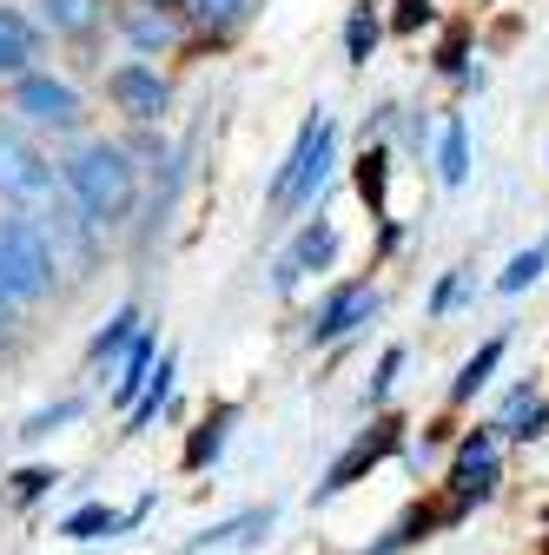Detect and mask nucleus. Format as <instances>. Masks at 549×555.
I'll use <instances>...</instances> for the list:
<instances>
[{
    "label": "nucleus",
    "instance_id": "nucleus-6",
    "mask_svg": "<svg viewBox=\"0 0 549 555\" xmlns=\"http://www.w3.org/2000/svg\"><path fill=\"white\" fill-rule=\"evenodd\" d=\"M490 490H497V443H490V430H476V437H463V450H457L450 496H457V509H463V503H484Z\"/></svg>",
    "mask_w": 549,
    "mask_h": 555
},
{
    "label": "nucleus",
    "instance_id": "nucleus-19",
    "mask_svg": "<svg viewBox=\"0 0 549 555\" xmlns=\"http://www.w3.org/2000/svg\"><path fill=\"white\" fill-rule=\"evenodd\" d=\"M265 522H271V509H245V516H232V522H219V529L192 535V542H186V555H199V548H219V542H245V529H265Z\"/></svg>",
    "mask_w": 549,
    "mask_h": 555
},
{
    "label": "nucleus",
    "instance_id": "nucleus-23",
    "mask_svg": "<svg viewBox=\"0 0 549 555\" xmlns=\"http://www.w3.org/2000/svg\"><path fill=\"white\" fill-rule=\"evenodd\" d=\"M345 47H352V60H371V47H378V14H371V8H358V14H352Z\"/></svg>",
    "mask_w": 549,
    "mask_h": 555
},
{
    "label": "nucleus",
    "instance_id": "nucleus-24",
    "mask_svg": "<svg viewBox=\"0 0 549 555\" xmlns=\"http://www.w3.org/2000/svg\"><path fill=\"white\" fill-rule=\"evenodd\" d=\"M74 416H80V403H53V410L27 416V430H21V437H53V424H74Z\"/></svg>",
    "mask_w": 549,
    "mask_h": 555
},
{
    "label": "nucleus",
    "instance_id": "nucleus-12",
    "mask_svg": "<svg viewBox=\"0 0 549 555\" xmlns=\"http://www.w3.org/2000/svg\"><path fill=\"white\" fill-rule=\"evenodd\" d=\"M146 377H153V331L132 337L126 371H119V384H113V403H126V410H132V397H140V384H146Z\"/></svg>",
    "mask_w": 549,
    "mask_h": 555
},
{
    "label": "nucleus",
    "instance_id": "nucleus-28",
    "mask_svg": "<svg viewBox=\"0 0 549 555\" xmlns=\"http://www.w3.org/2000/svg\"><path fill=\"white\" fill-rule=\"evenodd\" d=\"M132 40H140V47H166V27L159 21H132Z\"/></svg>",
    "mask_w": 549,
    "mask_h": 555
},
{
    "label": "nucleus",
    "instance_id": "nucleus-3",
    "mask_svg": "<svg viewBox=\"0 0 549 555\" xmlns=\"http://www.w3.org/2000/svg\"><path fill=\"white\" fill-rule=\"evenodd\" d=\"M331 146H337V132H331V119H311V126L298 132V146L285 153V166L271 172L265 198L279 205V212H298V205H311V198L324 192V179H331Z\"/></svg>",
    "mask_w": 549,
    "mask_h": 555
},
{
    "label": "nucleus",
    "instance_id": "nucleus-27",
    "mask_svg": "<svg viewBox=\"0 0 549 555\" xmlns=\"http://www.w3.org/2000/svg\"><path fill=\"white\" fill-rule=\"evenodd\" d=\"M239 8H245V0H192L199 21H239Z\"/></svg>",
    "mask_w": 549,
    "mask_h": 555
},
{
    "label": "nucleus",
    "instance_id": "nucleus-32",
    "mask_svg": "<svg viewBox=\"0 0 549 555\" xmlns=\"http://www.w3.org/2000/svg\"><path fill=\"white\" fill-rule=\"evenodd\" d=\"M146 8H173V0H146Z\"/></svg>",
    "mask_w": 549,
    "mask_h": 555
},
{
    "label": "nucleus",
    "instance_id": "nucleus-4",
    "mask_svg": "<svg viewBox=\"0 0 549 555\" xmlns=\"http://www.w3.org/2000/svg\"><path fill=\"white\" fill-rule=\"evenodd\" d=\"M0 198H53V166L14 126H0Z\"/></svg>",
    "mask_w": 549,
    "mask_h": 555
},
{
    "label": "nucleus",
    "instance_id": "nucleus-18",
    "mask_svg": "<svg viewBox=\"0 0 549 555\" xmlns=\"http://www.w3.org/2000/svg\"><path fill=\"white\" fill-rule=\"evenodd\" d=\"M132 337H140V311L126 305V311H113V324L93 337V351H87V358H93V364H106L113 351H132Z\"/></svg>",
    "mask_w": 549,
    "mask_h": 555
},
{
    "label": "nucleus",
    "instance_id": "nucleus-7",
    "mask_svg": "<svg viewBox=\"0 0 549 555\" xmlns=\"http://www.w3.org/2000/svg\"><path fill=\"white\" fill-rule=\"evenodd\" d=\"M106 93L119 100V113H126V119H159V113H166V100H173V93H166V80L153 74V66H140V60L119 66V74L106 80Z\"/></svg>",
    "mask_w": 549,
    "mask_h": 555
},
{
    "label": "nucleus",
    "instance_id": "nucleus-16",
    "mask_svg": "<svg viewBox=\"0 0 549 555\" xmlns=\"http://www.w3.org/2000/svg\"><path fill=\"white\" fill-rule=\"evenodd\" d=\"M166 397H173V358H159V371L146 377V397L126 410V437H132V430H146L153 416H159V403H166Z\"/></svg>",
    "mask_w": 549,
    "mask_h": 555
},
{
    "label": "nucleus",
    "instance_id": "nucleus-10",
    "mask_svg": "<svg viewBox=\"0 0 549 555\" xmlns=\"http://www.w3.org/2000/svg\"><path fill=\"white\" fill-rule=\"evenodd\" d=\"M331 258H337V232H331V225L318 219V225H305V232L292 238V251L279 258V285H298L305 271H324Z\"/></svg>",
    "mask_w": 549,
    "mask_h": 555
},
{
    "label": "nucleus",
    "instance_id": "nucleus-5",
    "mask_svg": "<svg viewBox=\"0 0 549 555\" xmlns=\"http://www.w3.org/2000/svg\"><path fill=\"white\" fill-rule=\"evenodd\" d=\"M397 430H404V424H391V416H384V424H371V430H365V437H358L345 456L331 463V476L318 482V496H345V490H352V482H358L365 469H378V463L397 450Z\"/></svg>",
    "mask_w": 549,
    "mask_h": 555
},
{
    "label": "nucleus",
    "instance_id": "nucleus-14",
    "mask_svg": "<svg viewBox=\"0 0 549 555\" xmlns=\"http://www.w3.org/2000/svg\"><path fill=\"white\" fill-rule=\"evenodd\" d=\"M437 172H444V185L470 179V132H463V119H450L444 139H437Z\"/></svg>",
    "mask_w": 549,
    "mask_h": 555
},
{
    "label": "nucleus",
    "instance_id": "nucleus-21",
    "mask_svg": "<svg viewBox=\"0 0 549 555\" xmlns=\"http://www.w3.org/2000/svg\"><path fill=\"white\" fill-rule=\"evenodd\" d=\"M384 166H391V153H384V146H371V153L358 159V192H365L371 212H384Z\"/></svg>",
    "mask_w": 549,
    "mask_h": 555
},
{
    "label": "nucleus",
    "instance_id": "nucleus-15",
    "mask_svg": "<svg viewBox=\"0 0 549 555\" xmlns=\"http://www.w3.org/2000/svg\"><path fill=\"white\" fill-rule=\"evenodd\" d=\"M119 529H126V516H113L106 503H87L60 522V535H74V542H100V535H119Z\"/></svg>",
    "mask_w": 549,
    "mask_h": 555
},
{
    "label": "nucleus",
    "instance_id": "nucleus-31",
    "mask_svg": "<svg viewBox=\"0 0 549 555\" xmlns=\"http://www.w3.org/2000/svg\"><path fill=\"white\" fill-rule=\"evenodd\" d=\"M0 331H8V298H0Z\"/></svg>",
    "mask_w": 549,
    "mask_h": 555
},
{
    "label": "nucleus",
    "instance_id": "nucleus-30",
    "mask_svg": "<svg viewBox=\"0 0 549 555\" xmlns=\"http://www.w3.org/2000/svg\"><path fill=\"white\" fill-rule=\"evenodd\" d=\"M424 14H431V0H404V14H397V21H404V27H418Z\"/></svg>",
    "mask_w": 549,
    "mask_h": 555
},
{
    "label": "nucleus",
    "instance_id": "nucleus-9",
    "mask_svg": "<svg viewBox=\"0 0 549 555\" xmlns=\"http://www.w3.org/2000/svg\"><path fill=\"white\" fill-rule=\"evenodd\" d=\"M14 106L27 113V119H40V126H80V93L66 87V80H21V93H14Z\"/></svg>",
    "mask_w": 549,
    "mask_h": 555
},
{
    "label": "nucleus",
    "instance_id": "nucleus-22",
    "mask_svg": "<svg viewBox=\"0 0 549 555\" xmlns=\"http://www.w3.org/2000/svg\"><path fill=\"white\" fill-rule=\"evenodd\" d=\"M40 8H47L53 34H87L93 27V0H40Z\"/></svg>",
    "mask_w": 549,
    "mask_h": 555
},
{
    "label": "nucleus",
    "instance_id": "nucleus-8",
    "mask_svg": "<svg viewBox=\"0 0 549 555\" xmlns=\"http://www.w3.org/2000/svg\"><path fill=\"white\" fill-rule=\"evenodd\" d=\"M371 311H378V292H371V285H337V292L318 305L311 337H318V344H331V337H345V331L371 324Z\"/></svg>",
    "mask_w": 549,
    "mask_h": 555
},
{
    "label": "nucleus",
    "instance_id": "nucleus-17",
    "mask_svg": "<svg viewBox=\"0 0 549 555\" xmlns=\"http://www.w3.org/2000/svg\"><path fill=\"white\" fill-rule=\"evenodd\" d=\"M497 364H503V337H490V344H484V351H476V358H470V364L457 371V384H450V397H457V403H463V397H476V390H484V384H490V371H497Z\"/></svg>",
    "mask_w": 549,
    "mask_h": 555
},
{
    "label": "nucleus",
    "instance_id": "nucleus-13",
    "mask_svg": "<svg viewBox=\"0 0 549 555\" xmlns=\"http://www.w3.org/2000/svg\"><path fill=\"white\" fill-rule=\"evenodd\" d=\"M226 430H232V403H219L213 416L199 424V437H192V450H186V469H205L219 450H226Z\"/></svg>",
    "mask_w": 549,
    "mask_h": 555
},
{
    "label": "nucleus",
    "instance_id": "nucleus-1",
    "mask_svg": "<svg viewBox=\"0 0 549 555\" xmlns=\"http://www.w3.org/2000/svg\"><path fill=\"white\" fill-rule=\"evenodd\" d=\"M66 192L80 198L87 225H119L132 212V198H140V179H132V159L106 139H87V146L66 159Z\"/></svg>",
    "mask_w": 549,
    "mask_h": 555
},
{
    "label": "nucleus",
    "instance_id": "nucleus-25",
    "mask_svg": "<svg viewBox=\"0 0 549 555\" xmlns=\"http://www.w3.org/2000/svg\"><path fill=\"white\" fill-rule=\"evenodd\" d=\"M53 482H60V469H21L14 476V503H34L40 490H53Z\"/></svg>",
    "mask_w": 549,
    "mask_h": 555
},
{
    "label": "nucleus",
    "instance_id": "nucleus-26",
    "mask_svg": "<svg viewBox=\"0 0 549 555\" xmlns=\"http://www.w3.org/2000/svg\"><path fill=\"white\" fill-rule=\"evenodd\" d=\"M397 371H404V351H397V344H391V351H384V364H378V377H371V397H391Z\"/></svg>",
    "mask_w": 549,
    "mask_h": 555
},
{
    "label": "nucleus",
    "instance_id": "nucleus-11",
    "mask_svg": "<svg viewBox=\"0 0 549 555\" xmlns=\"http://www.w3.org/2000/svg\"><path fill=\"white\" fill-rule=\"evenodd\" d=\"M27 60H34V27L14 8H0V74H21Z\"/></svg>",
    "mask_w": 549,
    "mask_h": 555
},
{
    "label": "nucleus",
    "instance_id": "nucleus-2",
    "mask_svg": "<svg viewBox=\"0 0 549 555\" xmlns=\"http://www.w3.org/2000/svg\"><path fill=\"white\" fill-rule=\"evenodd\" d=\"M53 271H60V258H53V245L40 238V225L0 219V298H8V305L47 298V292H53Z\"/></svg>",
    "mask_w": 549,
    "mask_h": 555
},
{
    "label": "nucleus",
    "instance_id": "nucleus-29",
    "mask_svg": "<svg viewBox=\"0 0 549 555\" xmlns=\"http://www.w3.org/2000/svg\"><path fill=\"white\" fill-rule=\"evenodd\" d=\"M457 292H463V278H444L437 298H431V311H450V305H457Z\"/></svg>",
    "mask_w": 549,
    "mask_h": 555
},
{
    "label": "nucleus",
    "instance_id": "nucleus-20",
    "mask_svg": "<svg viewBox=\"0 0 549 555\" xmlns=\"http://www.w3.org/2000/svg\"><path fill=\"white\" fill-rule=\"evenodd\" d=\"M542 264H549V238H542V245H529V251H516V258L503 264L497 292H523V285H536V278H542Z\"/></svg>",
    "mask_w": 549,
    "mask_h": 555
}]
</instances>
